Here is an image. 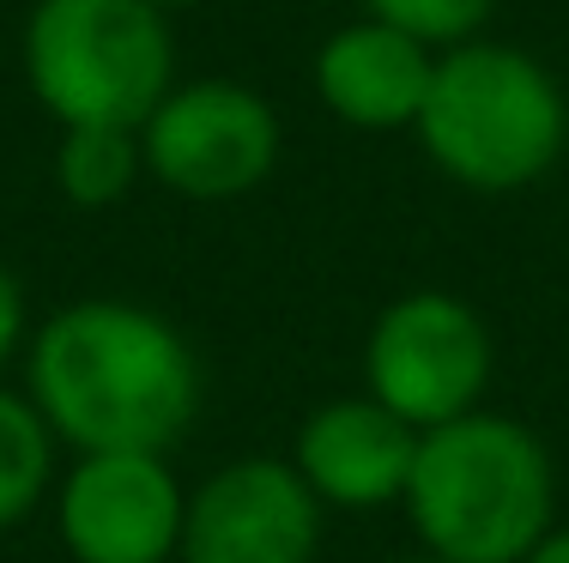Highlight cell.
I'll return each instance as SVG.
<instances>
[{
    "instance_id": "cell-16",
    "label": "cell",
    "mask_w": 569,
    "mask_h": 563,
    "mask_svg": "<svg viewBox=\"0 0 569 563\" xmlns=\"http://www.w3.org/2000/svg\"><path fill=\"white\" fill-rule=\"evenodd\" d=\"M152 7H158V12H164V7H194V0H152Z\"/></svg>"
},
{
    "instance_id": "cell-17",
    "label": "cell",
    "mask_w": 569,
    "mask_h": 563,
    "mask_svg": "<svg viewBox=\"0 0 569 563\" xmlns=\"http://www.w3.org/2000/svg\"><path fill=\"white\" fill-rule=\"evenodd\" d=\"M418 563H442V557H418Z\"/></svg>"
},
{
    "instance_id": "cell-13",
    "label": "cell",
    "mask_w": 569,
    "mask_h": 563,
    "mask_svg": "<svg viewBox=\"0 0 569 563\" xmlns=\"http://www.w3.org/2000/svg\"><path fill=\"white\" fill-rule=\"evenodd\" d=\"M376 24L406 31L425 49H460L485 19H491V0H363Z\"/></svg>"
},
{
    "instance_id": "cell-7",
    "label": "cell",
    "mask_w": 569,
    "mask_h": 563,
    "mask_svg": "<svg viewBox=\"0 0 569 563\" xmlns=\"http://www.w3.org/2000/svg\"><path fill=\"white\" fill-rule=\"evenodd\" d=\"M321 540V503L297 466L254 454L230 461L188 497L182 563H309Z\"/></svg>"
},
{
    "instance_id": "cell-1",
    "label": "cell",
    "mask_w": 569,
    "mask_h": 563,
    "mask_svg": "<svg viewBox=\"0 0 569 563\" xmlns=\"http://www.w3.org/2000/svg\"><path fill=\"white\" fill-rule=\"evenodd\" d=\"M31 406L79 454H164L200 412V364L164 315L86 298L31 340Z\"/></svg>"
},
{
    "instance_id": "cell-2",
    "label": "cell",
    "mask_w": 569,
    "mask_h": 563,
    "mask_svg": "<svg viewBox=\"0 0 569 563\" xmlns=\"http://www.w3.org/2000/svg\"><path fill=\"white\" fill-rule=\"evenodd\" d=\"M551 454L503 412H467L418 436L406 515L442 563H521L551 533Z\"/></svg>"
},
{
    "instance_id": "cell-8",
    "label": "cell",
    "mask_w": 569,
    "mask_h": 563,
    "mask_svg": "<svg viewBox=\"0 0 569 563\" xmlns=\"http://www.w3.org/2000/svg\"><path fill=\"white\" fill-rule=\"evenodd\" d=\"M56 515L73 563H170L188 497L164 454H79Z\"/></svg>"
},
{
    "instance_id": "cell-10",
    "label": "cell",
    "mask_w": 569,
    "mask_h": 563,
    "mask_svg": "<svg viewBox=\"0 0 569 563\" xmlns=\"http://www.w3.org/2000/svg\"><path fill=\"white\" fill-rule=\"evenodd\" d=\"M430 73H437L430 49L412 43L406 31L376 24V19L346 24L316 56L321 103L351 128H418Z\"/></svg>"
},
{
    "instance_id": "cell-5",
    "label": "cell",
    "mask_w": 569,
    "mask_h": 563,
    "mask_svg": "<svg viewBox=\"0 0 569 563\" xmlns=\"http://www.w3.org/2000/svg\"><path fill=\"white\" fill-rule=\"evenodd\" d=\"M363 382L370 400L406 419L418 436L479 412L491 382V333L472 303L449 291H412L388 303L363 345Z\"/></svg>"
},
{
    "instance_id": "cell-4",
    "label": "cell",
    "mask_w": 569,
    "mask_h": 563,
    "mask_svg": "<svg viewBox=\"0 0 569 563\" xmlns=\"http://www.w3.org/2000/svg\"><path fill=\"white\" fill-rule=\"evenodd\" d=\"M176 49L152 0H37L24 79L61 128H146L170 98Z\"/></svg>"
},
{
    "instance_id": "cell-11",
    "label": "cell",
    "mask_w": 569,
    "mask_h": 563,
    "mask_svg": "<svg viewBox=\"0 0 569 563\" xmlns=\"http://www.w3.org/2000/svg\"><path fill=\"white\" fill-rule=\"evenodd\" d=\"M140 164H146V152L133 128H67V140L56 152V182L73 207L98 212L128 194Z\"/></svg>"
},
{
    "instance_id": "cell-15",
    "label": "cell",
    "mask_w": 569,
    "mask_h": 563,
    "mask_svg": "<svg viewBox=\"0 0 569 563\" xmlns=\"http://www.w3.org/2000/svg\"><path fill=\"white\" fill-rule=\"evenodd\" d=\"M521 563H569V527H551Z\"/></svg>"
},
{
    "instance_id": "cell-3",
    "label": "cell",
    "mask_w": 569,
    "mask_h": 563,
    "mask_svg": "<svg viewBox=\"0 0 569 563\" xmlns=\"http://www.w3.org/2000/svg\"><path fill=\"white\" fill-rule=\"evenodd\" d=\"M418 140L460 188L509 194L558 164L569 140V103L533 56L503 43H460L430 73Z\"/></svg>"
},
{
    "instance_id": "cell-9",
    "label": "cell",
    "mask_w": 569,
    "mask_h": 563,
    "mask_svg": "<svg viewBox=\"0 0 569 563\" xmlns=\"http://www.w3.org/2000/svg\"><path fill=\"white\" fill-rule=\"evenodd\" d=\"M418 461V431L376 406L370 394L328 400L303 419L297 431V479L316 491L321 509H382L406 497V479Z\"/></svg>"
},
{
    "instance_id": "cell-14",
    "label": "cell",
    "mask_w": 569,
    "mask_h": 563,
    "mask_svg": "<svg viewBox=\"0 0 569 563\" xmlns=\"http://www.w3.org/2000/svg\"><path fill=\"white\" fill-rule=\"evenodd\" d=\"M19 333H24V298H19V279L0 267V364L19 352Z\"/></svg>"
},
{
    "instance_id": "cell-6",
    "label": "cell",
    "mask_w": 569,
    "mask_h": 563,
    "mask_svg": "<svg viewBox=\"0 0 569 563\" xmlns=\"http://www.w3.org/2000/svg\"><path fill=\"white\" fill-rule=\"evenodd\" d=\"M140 152L164 188L188 200H237L279 164V115L267 98L230 79L170 86V98L146 115Z\"/></svg>"
},
{
    "instance_id": "cell-12",
    "label": "cell",
    "mask_w": 569,
    "mask_h": 563,
    "mask_svg": "<svg viewBox=\"0 0 569 563\" xmlns=\"http://www.w3.org/2000/svg\"><path fill=\"white\" fill-rule=\"evenodd\" d=\"M56 473V431L24 394L0 388V527L24 521Z\"/></svg>"
}]
</instances>
